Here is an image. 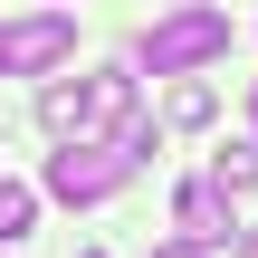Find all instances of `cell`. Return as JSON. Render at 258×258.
I'll use <instances>...</instances> for the list:
<instances>
[{
	"instance_id": "cell-1",
	"label": "cell",
	"mask_w": 258,
	"mask_h": 258,
	"mask_svg": "<svg viewBox=\"0 0 258 258\" xmlns=\"http://www.w3.org/2000/svg\"><path fill=\"white\" fill-rule=\"evenodd\" d=\"M153 77H201L211 57H230V10H211V0H182V10H163L153 29H144V48H134Z\"/></svg>"
},
{
	"instance_id": "cell-2",
	"label": "cell",
	"mask_w": 258,
	"mask_h": 258,
	"mask_svg": "<svg viewBox=\"0 0 258 258\" xmlns=\"http://www.w3.org/2000/svg\"><path fill=\"white\" fill-rule=\"evenodd\" d=\"M77 57V19L67 10H29V19H0V77H48Z\"/></svg>"
},
{
	"instance_id": "cell-3",
	"label": "cell",
	"mask_w": 258,
	"mask_h": 258,
	"mask_svg": "<svg viewBox=\"0 0 258 258\" xmlns=\"http://www.w3.org/2000/svg\"><path fill=\"white\" fill-rule=\"evenodd\" d=\"M124 172H134V153H124V144H67V153L48 163V191L86 211V201H105V191H124Z\"/></svg>"
},
{
	"instance_id": "cell-4",
	"label": "cell",
	"mask_w": 258,
	"mask_h": 258,
	"mask_svg": "<svg viewBox=\"0 0 258 258\" xmlns=\"http://www.w3.org/2000/svg\"><path fill=\"white\" fill-rule=\"evenodd\" d=\"M172 220H182V239H201V249L239 239V211H230L220 182H182V191H172Z\"/></svg>"
},
{
	"instance_id": "cell-5",
	"label": "cell",
	"mask_w": 258,
	"mask_h": 258,
	"mask_svg": "<svg viewBox=\"0 0 258 258\" xmlns=\"http://www.w3.org/2000/svg\"><path fill=\"white\" fill-rule=\"evenodd\" d=\"M124 124H134V77H124V67H96V77H86V144H96V134L115 144Z\"/></svg>"
},
{
	"instance_id": "cell-6",
	"label": "cell",
	"mask_w": 258,
	"mask_h": 258,
	"mask_svg": "<svg viewBox=\"0 0 258 258\" xmlns=\"http://www.w3.org/2000/svg\"><path fill=\"white\" fill-rule=\"evenodd\" d=\"M38 124H48L57 144H86V86H48V96H38Z\"/></svg>"
},
{
	"instance_id": "cell-7",
	"label": "cell",
	"mask_w": 258,
	"mask_h": 258,
	"mask_svg": "<svg viewBox=\"0 0 258 258\" xmlns=\"http://www.w3.org/2000/svg\"><path fill=\"white\" fill-rule=\"evenodd\" d=\"M211 182H220L230 201H249L258 191V144H220V153H211Z\"/></svg>"
},
{
	"instance_id": "cell-8",
	"label": "cell",
	"mask_w": 258,
	"mask_h": 258,
	"mask_svg": "<svg viewBox=\"0 0 258 258\" xmlns=\"http://www.w3.org/2000/svg\"><path fill=\"white\" fill-rule=\"evenodd\" d=\"M29 220H38V191H29V182H0V249H19Z\"/></svg>"
},
{
	"instance_id": "cell-9",
	"label": "cell",
	"mask_w": 258,
	"mask_h": 258,
	"mask_svg": "<svg viewBox=\"0 0 258 258\" xmlns=\"http://www.w3.org/2000/svg\"><path fill=\"white\" fill-rule=\"evenodd\" d=\"M211 115H220V86L182 77V86H172V124H211Z\"/></svg>"
},
{
	"instance_id": "cell-10",
	"label": "cell",
	"mask_w": 258,
	"mask_h": 258,
	"mask_svg": "<svg viewBox=\"0 0 258 258\" xmlns=\"http://www.w3.org/2000/svg\"><path fill=\"white\" fill-rule=\"evenodd\" d=\"M153 258H211V249H201V239H163Z\"/></svg>"
},
{
	"instance_id": "cell-11",
	"label": "cell",
	"mask_w": 258,
	"mask_h": 258,
	"mask_svg": "<svg viewBox=\"0 0 258 258\" xmlns=\"http://www.w3.org/2000/svg\"><path fill=\"white\" fill-rule=\"evenodd\" d=\"M230 258H258V220H239V239H230Z\"/></svg>"
},
{
	"instance_id": "cell-12",
	"label": "cell",
	"mask_w": 258,
	"mask_h": 258,
	"mask_svg": "<svg viewBox=\"0 0 258 258\" xmlns=\"http://www.w3.org/2000/svg\"><path fill=\"white\" fill-rule=\"evenodd\" d=\"M249 134H258V86H249Z\"/></svg>"
},
{
	"instance_id": "cell-13",
	"label": "cell",
	"mask_w": 258,
	"mask_h": 258,
	"mask_svg": "<svg viewBox=\"0 0 258 258\" xmlns=\"http://www.w3.org/2000/svg\"><path fill=\"white\" fill-rule=\"evenodd\" d=\"M77 258H105V249H77Z\"/></svg>"
},
{
	"instance_id": "cell-14",
	"label": "cell",
	"mask_w": 258,
	"mask_h": 258,
	"mask_svg": "<svg viewBox=\"0 0 258 258\" xmlns=\"http://www.w3.org/2000/svg\"><path fill=\"white\" fill-rule=\"evenodd\" d=\"M172 10H182V0H172Z\"/></svg>"
}]
</instances>
